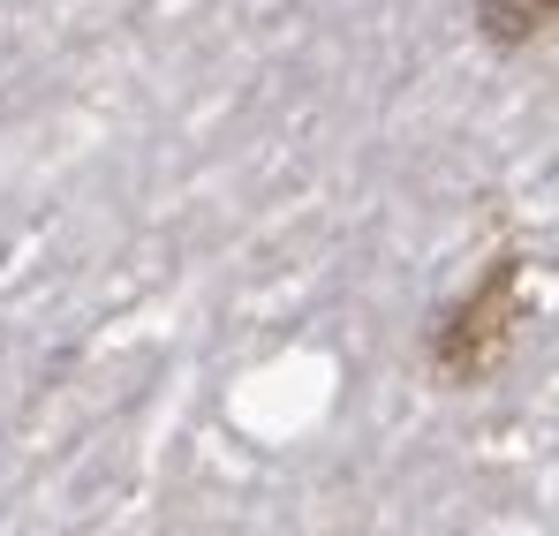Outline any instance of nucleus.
Returning <instances> with one entry per match:
<instances>
[{"instance_id": "nucleus-1", "label": "nucleus", "mask_w": 559, "mask_h": 536, "mask_svg": "<svg viewBox=\"0 0 559 536\" xmlns=\"http://www.w3.org/2000/svg\"><path fill=\"white\" fill-rule=\"evenodd\" d=\"M522 302H530V258H522V250L484 258V272L431 318V333H424V370H431L439 385H454V393L491 385V378L507 370V356H514Z\"/></svg>"}, {"instance_id": "nucleus-2", "label": "nucleus", "mask_w": 559, "mask_h": 536, "mask_svg": "<svg viewBox=\"0 0 559 536\" xmlns=\"http://www.w3.org/2000/svg\"><path fill=\"white\" fill-rule=\"evenodd\" d=\"M552 23H559V0H476V31H484V46H499V53L537 46Z\"/></svg>"}]
</instances>
